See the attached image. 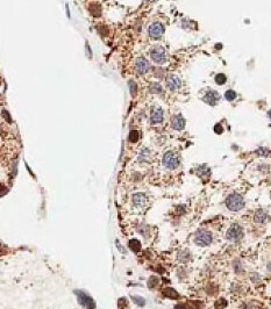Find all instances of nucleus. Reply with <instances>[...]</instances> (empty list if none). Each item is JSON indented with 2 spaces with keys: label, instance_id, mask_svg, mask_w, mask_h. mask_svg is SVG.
<instances>
[{
  "label": "nucleus",
  "instance_id": "obj_1",
  "mask_svg": "<svg viewBox=\"0 0 271 309\" xmlns=\"http://www.w3.org/2000/svg\"><path fill=\"white\" fill-rule=\"evenodd\" d=\"M226 207L228 210L231 212H240L244 208V199L241 194L237 193H233L231 195H228L226 198Z\"/></svg>",
  "mask_w": 271,
  "mask_h": 309
},
{
  "label": "nucleus",
  "instance_id": "obj_2",
  "mask_svg": "<svg viewBox=\"0 0 271 309\" xmlns=\"http://www.w3.org/2000/svg\"><path fill=\"white\" fill-rule=\"evenodd\" d=\"M193 241L198 246H208L213 242V235L206 229H198L194 234Z\"/></svg>",
  "mask_w": 271,
  "mask_h": 309
},
{
  "label": "nucleus",
  "instance_id": "obj_3",
  "mask_svg": "<svg viewBox=\"0 0 271 309\" xmlns=\"http://www.w3.org/2000/svg\"><path fill=\"white\" fill-rule=\"evenodd\" d=\"M244 236V230L240 224H231L228 228V230L226 231V240L231 241V242H239L243 238Z\"/></svg>",
  "mask_w": 271,
  "mask_h": 309
},
{
  "label": "nucleus",
  "instance_id": "obj_4",
  "mask_svg": "<svg viewBox=\"0 0 271 309\" xmlns=\"http://www.w3.org/2000/svg\"><path fill=\"white\" fill-rule=\"evenodd\" d=\"M162 164L163 166L168 170H175L178 167L179 165V159H178V156H177L176 152L174 151H166L163 156L162 159Z\"/></svg>",
  "mask_w": 271,
  "mask_h": 309
},
{
  "label": "nucleus",
  "instance_id": "obj_5",
  "mask_svg": "<svg viewBox=\"0 0 271 309\" xmlns=\"http://www.w3.org/2000/svg\"><path fill=\"white\" fill-rule=\"evenodd\" d=\"M150 57L156 64H163L166 62V53L165 49L161 45H154L150 49Z\"/></svg>",
  "mask_w": 271,
  "mask_h": 309
},
{
  "label": "nucleus",
  "instance_id": "obj_6",
  "mask_svg": "<svg viewBox=\"0 0 271 309\" xmlns=\"http://www.w3.org/2000/svg\"><path fill=\"white\" fill-rule=\"evenodd\" d=\"M148 34H149V36L151 39L157 40V39L162 37V35L164 34V26H163L161 22L155 21V22H152L149 26V28H148Z\"/></svg>",
  "mask_w": 271,
  "mask_h": 309
},
{
  "label": "nucleus",
  "instance_id": "obj_7",
  "mask_svg": "<svg viewBox=\"0 0 271 309\" xmlns=\"http://www.w3.org/2000/svg\"><path fill=\"white\" fill-rule=\"evenodd\" d=\"M150 69L149 62L144 57H137L135 59V71L138 75H146Z\"/></svg>",
  "mask_w": 271,
  "mask_h": 309
},
{
  "label": "nucleus",
  "instance_id": "obj_8",
  "mask_svg": "<svg viewBox=\"0 0 271 309\" xmlns=\"http://www.w3.org/2000/svg\"><path fill=\"white\" fill-rule=\"evenodd\" d=\"M203 100L205 104H207L209 106H215L218 104V101L220 100V95L215 91H208L207 93L204 95Z\"/></svg>",
  "mask_w": 271,
  "mask_h": 309
},
{
  "label": "nucleus",
  "instance_id": "obj_9",
  "mask_svg": "<svg viewBox=\"0 0 271 309\" xmlns=\"http://www.w3.org/2000/svg\"><path fill=\"white\" fill-rule=\"evenodd\" d=\"M185 119L180 115V114H176L171 118V127L175 129V130H183L185 128Z\"/></svg>",
  "mask_w": 271,
  "mask_h": 309
},
{
  "label": "nucleus",
  "instance_id": "obj_10",
  "mask_svg": "<svg viewBox=\"0 0 271 309\" xmlns=\"http://www.w3.org/2000/svg\"><path fill=\"white\" fill-rule=\"evenodd\" d=\"M182 85V81L180 79L177 77L176 75H170L168 78H166V87L170 90V91H176Z\"/></svg>",
  "mask_w": 271,
  "mask_h": 309
},
{
  "label": "nucleus",
  "instance_id": "obj_11",
  "mask_svg": "<svg viewBox=\"0 0 271 309\" xmlns=\"http://www.w3.org/2000/svg\"><path fill=\"white\" fill-rule=\"evenodd\" d=\"M132 203L135 206L136 208H142L146 206L147 203V197L144 193H135L132 197Z\"/></svg>",
  "mask_w": 271,
  "mask_h": 309
},
{
  "label": "nucleus",
  "instance_id": "obj_12",
  "mask_svg": "<svg viewBox=\"0 0 271 309\" xmlns=\"http://www.w3.org/2000/svg\"><path fill=\"white\" fill-rule=\"evenodd\" d=\"M163 122V109L162 108H155L150 115V123L151 124H158Z\"/></svg>",
  "mask_w": 271,
  "mask_h": 309
},
{
  "label": "nucleus",
  "instance_id": "obj_13",
  "mask_svg": "<svg viewBox=\"0 0 271 309\" xmlns=\"http://www.w3.org/2000/svg\"><path fill=\"white\" fill-rule=\"evenodd\" d=\"M196 172H197V175L199 178L204 179V180H206V179H208L211 177V170H209V167L207 165H199L197 167Z\"/></svg>",
  "mask_w": 271,
  "mask_h": 309
},
{
  "label": "nucleus",
  "instance_id": "obj_14",
  "mask_svg": "<svg viewBox=\"0 0 271 309\" xmlns=\"http://www.w3.org/2000/svg\"><path fill=\"white\" fill-rule=\"evenodd\" d=\"M267 220H268V214L264 209L259 208L254 213V221L256 223H264Z\"/></svg>",
  "mask_w": 271,
  "mask_h": 309
},
{
  "label": "nucleus",
  "instance_id": "obj_15",
  "mask_svg": "<svg viewBox=\"0 0 271 309\" xmlns=\"http://www.w3.org/2000/svg\"><path fill=\"white\" fill-rule=\"evenodd\" d=\"M78 295H79V299H81V302L84 306H86L89 309L94 308V302H93V300L90 296L86 295L85 293H78Z\"/></svg>",
  "mask_w": 271,
  "mask_h": 309
},
{
  "label": "nucleus",
  "instance_id": "obj_16",
  "mask_svg": "<svg viewBox=\"0 0 271 309\" xmlns=\"http://www.w3.org/2000/svg\"><path fill=\"white\" fill-rule=\"evenodd\" d=\"M233 270H234V272H235L236 274H239V275H241V274L244 273L243 264H242V262H241L239 258H236V259L233 260Z\"/></svg>",
  "mask_w": 271,
  "mask_h": 309
},
{
  "label": "nucleus",
  "instance_id": "obj_17",
  "mask_svg": "<svg viewBox=\"0 0 271 309\" xmlns=\"http://www.w3.org/2000/svg\"><path fill=\"white\" fill-rule=\"evenodd\" d=\"M191 258H192V256H191V252L189 250H183V251H180L179 253H178V260L180 262V263H189L191 260Z\"/></svg>",
  "mask_w": 271,
  "mask_h": 309
},
{
  "label": "nucleus",
  "instance_id": "obj_18",
  "mask_svg": "<svg viewBox=\"0 0 271 309\" xmlns=\"http://www.w3.org/2000/svg\"><path fill=\"white\" fill-rule=\"evenodd\" d=\"M90 12H91V14H92L93 16L99 18V16L101 15V6H100L99 4H97V2L91 4V5H90Z\"/></svg>",
  "mask_w": 271,
  "mask_h": 309
},
{
  "label": "nucleus",
  "instance_id": "obj_19",
  "mask_svg": "<svg viewBox=\"0 0 271 309\" xmlns=\"http://www.w3.org/2000/svg\"><path fill=\"white\" fill-rule=\"evenodd\" d=\"M163 295L169 297V299H174V300H176V299L179 297V294L174 288H165V289H163Z\"/></svg>",
  "mask_w": 271,
  "mask_h": 309
},
{
  "label": "nucleus",
  "instance_id": "obj_20",
  "mask_svg": "<svg viewBox=\"0 0 271 309\" xmlns=\"http://www.w3.org/2000/svg\"><path fill=\"white\" fill-rule=\"evenodd\" d=\"M149 91L154 94H160V93H162L163 88L160 83H151L149 86Z\"/></svg>",
  "mask_w": 271,
  "mask_h": 309
},
{
  "label": "nucleus",
  "instance_id": "obj_21",
  "mask_svg": "<svg viewBox=\"0 0 271 309\" xmlns=\"http://www.w3.org/2000/svg\"><path fill=\"white\" fill-rule=\"evenodd\" d=\"M227 305H228L227 300L223 299V297H220V299H218L217 301H215L214 307H215V309H225L227 307Z\"/></svg>",
  "mask_w": 271,
  "mask_h": 309
},
{
  "label": "nucleus",
  "instance_id": "obj_22",
  "mask_svg": "<svg viewBox=\"0 0 271 309\" xmlns=\"http://www.w3.org/2000/svg\"><path fill=\"white\" fill-rule=\"evenodd\" d=\"M149 156H150V151L148 149H142L141 150V152H140V155H138V161H146L149 159Z\"/></svg>",
  "mask_w": 271,
  "mask_h": 309
},
{
  "label": "nucleus",
  "instance_id": "obj_23",
  "mask_svg": "<svg viewBox=\"0 0 271 309\" xmlns=\"http://www.w3.org/2000/svg\"><path fill=\"white\" fill-rule=\"evenodd\" d=\"M214 80H215V83H217L218 85H223V84L227 83V77H226V75H223V73H218L217 76H215V78H214Z\"/></svg>",
  "mask_w": 271,
  "mask_h": 309
},
{
  "label": "nucleus",
  "instance_id": "obj_24",
  "mask_svg": "<svg viewBox=\"0 0 271 309\" xmlns=\"http://www.w3.org/2000/svg\"><path fill=\"white\" fill-rule=\"evenodd\" d=\"M128 138H129V141L132 142V143H136L138 140H140V133L137 131V130H132L129 135H128Z\"/></svg>",
  "mask_w": 271,
  "mask_h": 309
},
{
  "label": "nucleus",
  "instance_id": "obj_25",
  "mask_svg": "<svg viewBox=\"0 0 271 309\" xmlns=\"http://www.w3.org/2000/svg\"><path fill=\"white\" fill-rule=\"evenodd\" d=\"M129 248L134 252H138L140 249H141V244H140V242L137 240H132V241H129Z\"/></svg>",
  "mask_w": 271,
  "mask_h": 309
},
{
  "label": "nucleus",
  "instance_id": "obj_26",
  "mask_svg": "<svg viewBox=\"0 0 271 309\" xmlns=\"http://www.w3.org/2000/svg\"><path fill=\"white\" fill-rule=\"evenodd\" d=\"M236 96H237V94H236L235 91H233V90H228V91L225 92V98H226L228 101H233V100H235Z\"/></svg>",
  "mask_w": 271,
  "mask_h": 309
},
{
  "label": "nucleus",
  "instance_id": "obj_27",
  "mask_svg": "<svg viewBox=\"0 0 271 309\" xmlns=\"http://www.w3.org/2000/svg\"><path fill=\"white\" fill-rule=\"evenodd\" d=\"M128 86H129V91H130V94L132 96H135L136 92H137V85L134 80H129L128 81Z\"/></svg>",
  "mask_w": 271,
  "mask_h": 309
},
{
  "label": "nucleus",
  "instance_id": "obj_28",
  "mask_svg": "<svg viewBox=\"0 0 271 309\" xmlns=\"http://www.w3.org/2000/svg\"><path fill=\"white\" fill-rule=\"evenodd\" d=\"M158 282H160V279H158L157 277L152 275V277H150V278H149V281H148V287H149V288H155V287L158 285Z\"/></svg>",
  "mask_w": 271,
  "mask_h": 309
},
{
  "label": "nucleus",
  "instance_id": "obj_29",
  "mask_svg": "<svg viewBox=\"0 0 271 309\" xmlns=\"http://www.w3.org/2000/svg\"><path fill=\"white\" fill-rule=\"evenodd\" d=\"M206 292H207L209 295H214L215 293H218V287L214 286L213 283H209V285L206 287Z\"/></svg>",
  "mask_w": 271,
  "mask_h": 309
},
{
  "label": "nucleus",
  "instance_id": "obj_30",
  "mask_svg": "<svg viewBox=\"0 0 271 309\" xmlns=\"http://www.w3.org/2000/svg\"><path fill=\"white\" fill-rule=\"evenodd\" d=\"M164 73H165V70L162 69V67H155V69H154V76L157 77V78L164 77Z\"/></svg>",
  "mask_w": 271,
  "mask_h": 309
},
{
  "label": "nucleus",
  "instance_id": "obj_31",
  "mask_svg": "<svg viewBox=\"0 0 271 309\" xmlns=\"http://www.w3.org/2000/svg\"><path fill=\"white\" fill-rule=\"evenodd\" d=\"M132 299H133V301L135 302L137 306H140V307H143L144 305H146V301H144V299L143 297H141V296H132Z\"/></svg>",
  "mask_w": 271,
  "mask_h": 309
},
{
  "label": "nucleus",
  "instance_id": "obj_32",
  "mask_svg": "<svg viewBox=\"0 0 271 309\" xmlns=\"http://www.w3.org/2000/svg\"><path fill=\"white\" fill-rule=\"evenodd\" d=\"M148 230H149V228H148L147 226H144V224H141V226H138V228H137V231H138L141 235H143L144 237H147Z\"/></svg>",
  "mask_w": 271,
  "mask_h": 309
},
{
  "label": "nucleus",
  "instance_id": "obj_33",
  "mask_svg": "<svg viewBox=\"0 0 271 309\" xmlns=\"http://www.w3.org/2000/svg\"><path fill=\"white\" fill-rule=\"evenodd\" d=\"M256 153L259 155V156H264V157H267V156L270 155V151H269L267 148H258L257 150H256Z\"/></svg>",
  "mask_w": 271,
  "mask_h": 309
},
{
  "label": "nucleus",
  "instance_id": "obj_34",
  "mask_svg": "<svg viewBox=\"0 0 271 309\" xmlns=\"http://www.w3.org/2000/svg\"><path fill=\"white\" fill-rule=\"evenodd\" d=\"M1 116L6 120V121L8 122V123H12V118H11V115H10V113H8V110H6V109H2L1 110Z\"/></svg>",
  "mask_w": 271,
  "mask_h": 309
},
{
  "label": "nucleus",
  "instance_id": "obj_35",
  "mask_svg": "<svg viewBox=\"0 0 271 309\" xmlns=\"http://www.w3.org/2000/svg\"><path fill=\"white\" fill-rule=\"evenodd\" d=\"M178 278L180 279V280H184L185 279V277H186V273H185V270L184 269H179L178 270Z\"/></svg>",
  "mask_w": 271,
  "mask_h": 309
},
{
  "label": "nucleus",
  "instance_id": "obj_36",
  "mask_svg": "<svg viewBox=\"0 0 271 309\" xmlns=\"http://www.w3.org/2000/svg\"><path fill=\"white\" fill-rule=\"evenodd\" d=\"M241 309H256V307H255L254 303H251V302H247V303H243V305H242Z\"/></svg>",
  "mask_w": 271,
  "mask_h": 309
},
{
  "label": "nucleus",
  "instance_id": "obj_37",
  "mask_svg": "<svg viewBox=\"0 0 271 309\" xmlns=\"http://www.w3.org/2000/svg\"><path fill=\"white\" fill-rule=\"evenodd\" d=\"M214 131H215L217 134H222V133H223V128H222V126H221L220 123H217V124L214 126Z\"/></svg>",
  "mask_w": 271,
  "mask_h": 309
},
{
  "label": "nucleus",
  "instance_id": "obj_38",
  "mask_svg": "<svg viewBox=\"0 0 271 309\" xmlns=\"http://www.w3.org/2000/svg\"><path fill=\"white\" fill-rule=\"evenodd\" d=\"M86 51H87V56H89V58H92V51H91V49H90V44H89V42L86 41Z\"/></svg>",
  "mask_w": 271,
  "mask_h": 309
},
{
  "label": "nucleus",
  "instance_id": "obj_39",
  "mask_svg": "<svg viewBox=\"0 0 271 309\" xmlns=\"http://www.w3.org/2000/svg\"><path fill=\"white\" fill-rule=\"evenodd\" d=\"M7 192V188L5 187L2 184H0V195H2V194H5Z\"/></svg>",
  "mask_w": 271,
  "mask_h": 309
},
{
  "label": "nucleus",
  "instance_id": "obj_40",
  "mask_svg": "<svg viewBox=\"0 0 271 309\" xmlns=\"http://www.w3.org/2000/svg\"><path fill=\"white\" fill-rule=\"evenodd\" d=\"M175 309H189L185 305H177L175 306Z\"/></svg>",
  "mask_w": 271,
  "mask_h": 309
},
{
  "label": "nucleus",
  "instance_id": "obj_41",
  "mask_svg": "<svg viewBox=\"0 0 271 309\" xmlns=\"http://www.w3.org/2000/svg\"><path fill=\"white\" fill-rule=\"evenodd\" d=\"M251 280H254V281H255V280H259V275H258L257 273H254V274L251 275Z\"/></svg>",
  "mask_w": 271,
  "mask_h": 309
},
{
  "label": "nucleus",
  "instance_id": "obj_42",
  "mask_svg": "<svg viewBox=\"0 0 271 309\" xmlns=\"http://www.w3.org/2000/svg\"><path fill=\"white\" fill-rule=\"evenodd\" d=\"M268 271L271 272V263H269V265H268Z\"/></svg>",
  "mask_w": 271,
  "mask_h": 309
},
{
  "label": "nucleus",
  "instance_id": "obj_43",
  "mask_svg": "<svg viewBox=\"0 0 271 309\" xmlns=\"http://www.w3.org/2000/svg\"><path fill=\"white\" fill-rule=\"evenodd\" d=\"M268 116H269V118L271 119V109L269 110V112H268Z\"/></svg>",
  "mask_w": 271,
  "mask_h": 309
},
{
  "label": "nucleus",
  "instance_id": "obj_44",
  "mask_svg": "<svg viewBox=\"0 0 271 309\" xmlns=\"http://www.w3.org/2000/svg\"><path fill=\"white\" fill-rule=\"evenodd\" d=\"M148 1H155V0H148Z\"/></svg>",
  "mask_w": 271,
  "mask_h": 309
}]
</instances>
